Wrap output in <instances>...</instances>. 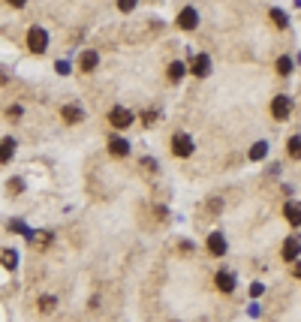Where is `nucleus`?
Segmentation results:
<instances>
[{
	"label": "nucleus",
	"mask_w": 301,
	"mask_h": 322,
	"mask_svg": "<svg viewBox=\"0 0 301 322\" xmlns=\"http://www.w3.org/2000/svg\"><path fill=\"white\" fill-rule=\"evenodd\" d=\"M193 151H196V145H193V139L187 136V132H175L172 136V154L175 157H193Z\"/></svg>",
	"instance_id": "obj_1"
},
{
	"label": "nucleus",
	"mask_w": 301,
	"mask_h": 322,
	"mask_svg": "<svg viewBox=\"0 0 301 322\" xmlns=\"http://www.w3.org/2000/svg\"><path fill=\"white\" fill-rule=\"evenodd\" d=\"M28 48H31L34 55H45V48H48V31L31 28V31H28Z\"/></svg>",
	"instance_id": "obj_2"
},
{
	"label": "nucleus",
	"mask_w": 301,
	"mask_h": 322,
	"mask_svg": "<svg viewBox=\"0 0 301 322\" xmlns=\"http://www.w3.org/2000/svg\"><path fill=\"white\" fill-rule=\"evenodd\" d=\"M271 115H274V121H286V118L292 115V99L286 97V94L274 97L271 99Z\"/></svg>",
	"instance_id": "obj_3"
},
{
	"label": "nucleus",
	"mask_w": 301,
	"mask_h": 322,
	"mask_svg": "<svg viewBox=\"0 0 301 322\" xmlns=\"http://www.w3.org/2000/svg\"><path fill=\"white\" fill-rule=\"evenodd\" d=\"M108 124H112L115 129H127L130 124H133V112L124 109V105H118V109L108 112Z\"/></svg>",
	"instance_id": "obj_4"
},
{
	"label": "nucleus",
	"mask_w": 301,
	"mask_h": 322,
	"mask_svg": "<svg viewBox=\"0 0 301 322\" xmlns=\"http://www.w3.org/2000/svg\"><path fill=\"white\" fill-rule=\"evenodd\" d=\"M181 31H196V24H199V12L193 9V6H184L181 12H178V21H175Z\"/></svg>",
	"instance_id": "obj_5"
},
{
	"label": "nucleus",
	"mask_w": 301,
	"mask_h": 322,
	"mask_svg": "<svg viewBox=\"0 0 301 322\" xmlns=\"http://www.w3.org/2000/svg\"><path fill=\"white\" fill-rule=\"evenodd\" d=\"M187 69H190L196 78H205V75L211 72V58H208V55H196V58L190 61V66H187Z\"/></svg>",
	"instance_id": "obj_6"
},
{
	"label": "nucleus",
	"mask_w": 301,
	"mask_h": 322,
	"mask_svg": "<svg viewBox=\"0 0 301 322\" xmlns=\"http://www.w3.org/2000/svg\"><path fill=\"white\" fill-rule=\"evenodd\" d=\"M214 286L220 292H226V295L235 292V274L232 271H217V274H214Z\"/></svg>",
	"instance_id": "obj_7"
},
{
	"label": "nucleus",
	"mask_w": 301,
	"mask_h": 322,
	"mask_svg": "<svg viewBox=\"0 0 301 322\" xmlns=\"http://www.w3.org/2000/svg\"><path fill=\"white\" fill-rule=\"evenodd\" d=\"M108 154H112V157H127V154H130V142L121 139V136H112V139H108Z\"/></svg>",
	"instance_id": "obj_8"
},
{
	"label": "nucleus",
	"mask_w": 301,
	"mask_h": 322,
	"mask_svg": "<svg viewBox=\"0 0 301 322\" xmlns=\"http://www.w3.org/2000/svg\"><path fill=\"white\" fill-rule=\"evenodd\" d=\"M208 253H211V256H223V253H226V238H223L220 232H211V235H208Z\"/></svg>",
	"instance_id": "obj_9"
},
{
	"label": "nucleus",
	"mask_w": 301,
	"mask_h": 322,
	"mask_svg": "<svg viewBox=\"0 0 301 322\" xmlns=\"http://www.w3.org/2000/svg\"><path fill=\"white\" fill-rule=\"evenodd\" d=\"M298 253H301V244L295 241V238H286V241H283V250H280V256L286 259V262H295V259H298Z\"/></svg>",
	"instance_id": "obj_10"
},
{
	"label": "nucleus",
	"mask_w": 301,
	"mask_h": 322,
	"mask_svg": "<svg viewBox=\"0 0 301 322\" xmlns=\"http://www.w3.org/2000/svg\"><path fill=\"white\" fill-rule=\"evenodd\" d=\"M97 64H100V55L97 51H81V61H78V66H81V72H94L97 69Z\"/></svg>",
	"instance_id": "obj_11"
},
{
	"label": "nucleus",
	"mask_w": 301,
	"mask_h": 322,
	"mask_svg": "<svg viewBox=\"0 0 301 322\" xmlns=\"http://www.w3.org/2000/svg\"><path fill=\"white\" fill-rule=\"evenodd\" d=\"M0 262H3V268H6V271H15V268H18V250L3 247V250H0Z\"/></svg>",
	"instance_id": "obj_12"
},
{
	"label": "nucleus",
	"mask_w": 301,
	"mask_h": 322,
	"mask_svg": "<svg viewBox=\"0 0 301 322\" xmlns=\"http://www.w3.org/2000/svg\"><path fill=\"white\" fill-rule=\"evenodd\" d=\"M283 214H286L289 226H301V205L298 202H286L283 205Z\"/></svg>",
	"instance_id": "obj_13"
},
{
	"label": "nucleus",
	"mask_w": 301,
	"mask_h": 322,
	"mask_svg": "<svg viewBox=\"0 0 301 322\" xmlns=\"http://www.w3.org/2000/svg\"><path fill=\"white\" fill-rule=\"evenodd\" d=\"M12 154H15V139H12V136L0 139V163H9Z\"/></svg>",
	"instance_id": "obj_14"
},
{
	"label": "nucleus",
	"mask_w": 301,
	"mask_h": 322,
	"mask_svg": "<svg viewBox=\"0 0 301 322\" xmlns=\"http://www.w3.org/2000/svg\"><path fill=\"white\" fill-rule=\"evenodd\" d=\"M51 238H54V235H51V232H34V235H31V238H28V241H31V244H34L36 250H45V247H48V244H51Z\"/></svg>",
	"instance_id": "obj_15"
},
{
	"label": "nucleus",
	"mask_w": 301,
	"mask_h": 322,
	"mask_svg": "<svg viewBox=\"0 0 301 322\" xmlns=\"http://www.w3.org/2000/svg\"><path fill=\"white\" fill-rule=\"evenodd\" d=\"M64 121L67 124H78V121H85V112L78 105H64Z\"/></svg>",
	"instance_id": "obj_16"
},
{
	"label": "nucleus",
	"mask_w": 301,
	"mask_h": 322,
	"mask_svg": "<svg viewBox=\"0 0 301 322\" xmlns=\"http://www.w3.org/2000/svg\"><path fill=\"white\" fill-rule=\"evenodd\" d=\"M184 72H187V66L181 64V61H172L166 69V75H169V82H181L184 78Z\"/></svg>",
	"instance_id": "obj_17"
},
{
	"label": "nucleus",
	"mask_w": 301,
	"mask_h": 322,
	"mask_svg": "<svg viewBox=\"0 0 301 322\" xmlns=\"http://www.w3.org/2000/svg\"><path fill=\"white\" fill-rule=\"evenodd\" d=\"M268 15H271V21H274V28H280V31H286V28H289V15H286L283 9H271Z\"/></svg>",
	"instance_id": "obj_18"
},
{
	"label": "nucleus",
	"mask_w": 301,
	"mask_h": 322,
	"mask_svg": "<svg viewBox=\"0 0 301 322\" xmlns=\"http://www.w3.org/2000/svg\"><path fill=\"white\" fill-rule=\"evenodd\" d=\"M286 154H289L292 160H301V136H292V139H286Z\"/></svg>",
	"instance_id": "obj_19"
},
{
	"label": "nucleus",
	"mask_w": 301,
	"mask_h": 322,
	"mask_svg": "<svg viewBox=\"0 0 301 322\" xmlns=\"http://www.w3.org/2000/svg\"><path fill=\"white\" fill-rule=\"evenodd\" d=\"M9 232H15V235H24V238H31L34 232L28 229V223L24 220H9Z\"/></svg>",
	"instance_id": "obj_20"
},
{
	"label": "nucleus",
	"mask_w": 301,
	"mask_h": 322,
	"mask_svg": "<svg viewBox=\"0 0 301 322\" xmlns=\"http://www.w3.org/2000/svg\"><path fill=\"white\" fill-rule=\"evenodd\" d=\"M265 154H268V142H256L250 148V160H265Z\"/></svg>",
	"instance_id": "obj_21"
},
{
	"label": "nucleus",
	"mask_w": 301,
	"mask_h": 322,
	"mask_svg": "<svg viewBox=\"0 0 301 322\" xmlns=\"http://www.w3.org/2000/svg\"><path fill=\"white\" fill-rule=\"evenodd\" d=\"M54 307H58V298H54V295H42V298H39V310H42V313H51Z\"/></svg>",
	"instance_id": "obj_22"
},
{
	"label": "nucleus",
	"mask_w": 301,
	"mask_h": 322,
	"mask_svg": "<svg viewBox=\"0 0 301 322\" xmlns=\"http://www.w3.org/2000/svg\"><path fill=\"white\" fill-rule=\"evenodd\" d=\"M292 58H289V55H283V58H277V72H280V75H289V72H292Z\"/></svg>",
	"instance_id": "obj_23"
},
{
	"label": "nucleus",
	"mask_w": 301,
	"mask_h": 322,
	"mask_svg": "<svg viewBox=\"0 0 301 322\" xmlns=\"http://www.w3.org/2000/svg\"><path fill=\"white\" fill-rule=\"evenodd\" d=\"M21 190H24V178H12V181H9V193L18 196Z\"/></svg>",
	"instance_id": "obj_24"
},
{
	"label": "nucleus",
	"mask_w": 301,
	"mask_h": 322,
	"mask_svg": "<svg viewBox=\"0 0 301 322\" xmlns=\"http://www.w3.org/2000/svg\"><path fill=\"white\" fill-rule=\"evenodd\" d=\"M135 3H139V0H118V9H121V12H133Z\"/></svg>",
	"instance_id": "obj_25"
},
{
	"label": "nucleus",
	"mask_w": 301,
	"mask_h": 322,
	"mask_svg": "<svg viewBox=\"0 0 301 322\" xmlns=\"http://www.w3.org/2000/svg\"><path fill=\"white\" fill-rule=\"evenodd\" d=\"M262 292H265V286H262V283H253V286H250V295H253V298H259Z\"/></svg>",
	"instance_id": "obj_26"
},
{
	"label": "nucleus",
	"mask_w": 301,
	"mask_h": 322,
	"mask_svg": "<svg viewBox=\"0 0 301 322\" xmlns=\"http://www.w3.org/2000/svg\"><path fill=\"white\" fill-rule=\"evenodd\" d=\"M154 118H157L154 112H145V115H142V124H145V127H151V124H154Z\"/></svg>",
	"instance_id": "obj_27"
},
{
	"label": "nucleus",
	"mask_w": 301,
	"mask_h": 322,
	"mask_svg": "<svg viewBox=\"0 0 301 322\" xmlns=\"http://www.w3.org/2000/svg\"><path fill=\"white\" fill-rule=\"evenodd\" d=\"M9 118H12V121L21 118V105H12V109H9Z\"/></svg>",
	"instance_id": "obj_28"
},
{
	"label": "nucleus",
	"mask_w": 301,
	"mask_h": 322,
	"mask_svg": "<svg viewBox=\"0 0 301 322\" xmlns=\"http://www.w3.org/2000/svg\"><path fill=\"white\" fill-rule=\"evenodd\" d=\"M58 72H61V75H67V72H69V64H67V61H61V64H58Z\"/></svg>",
	"instance_id": "obj_29"
},
{
	"label": "nucleus",
	"mask_w": 301,
	"mask_h": 322,
	"mask_svg": "<svg viewBox=\"0 0 301 322\" xmlns=\"http://www.w3.org/2000/svg\"><path fill=\"white\" fill-rule=\"evenodd\" d=\"M6 3H9V6H15V9H21V6H24L28 0H6Z\"/></svg>",
	"instance_id": "obj_30"
},
{
	"label": "nucleus",
	"mask_w": 301,
	"mask_h": 322,
	"mask_svg": "<svg viewBox=\"0 0 301 322\" xmlns=\"http://www.w3.org/2000/svg\"><path fill=\"white\" fill-rule=\"evenodd\" d=\"M292 274H295V277L301 280V262H295V271H292Z\"/></svg>",
	"instance_id": "obj_31"
}]
</instances>
